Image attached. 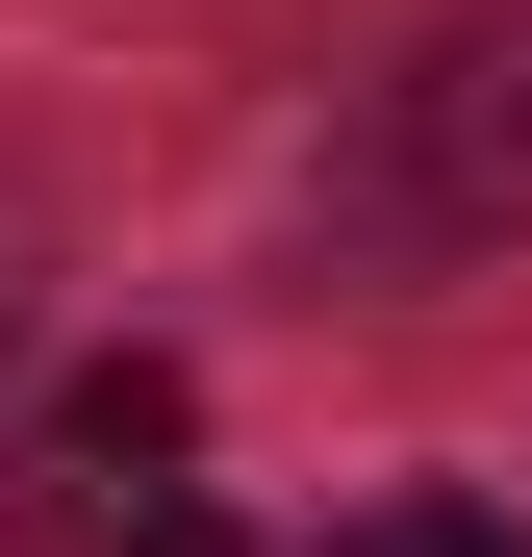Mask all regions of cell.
Masks as SVG:
<instances>
[{"label": "cell", "mask_w": 532, "mask_h": 557, "mask_svg": "<svg viewBox=\"0 0 532 557\" xmlns=\"http://www.w3.org/2000/svg\"><path fill=\"white\" fill-rule=\"evenodd\" d=\"M102 532H127V557H228V507H203V482H102Z\"/></svg>", "instance_id": "obj_4"}, {"label": "cell", "mask_w": 532, "mask_h": 557, "mask_svg": "<svg viewBox=\"0 0 532 557\" xmlns=\"http://www.w3.org/2000/svg\"><path fill=\"white\" fill-rule=\"evenodd\" d=\"M0 355H26V228H0Z\"/></svg>", "instance_id": "obj_5"}, {"label": "cell", "mask_w": 532, "mask_h": 557, "mask_svg": "<svg viewBox=\"0 0 532 557\" xmlns=\"http://www.w3.org/2000/svg\"><path fill=\"white\" fill-rule=\"evenodd\" d=\"M76 456L152 482V456H177V355H76Z\"/></svg>", "instance_id": "obj_2"}, {"label": "cell", "mask_w": 532, "mask_h": 557, "mask_svg": "<svg viewBox=\"0 0 532 557\" xmlns=\"http://www.w3.org/2000/svg\"><path fill=\"white\" fill-rule=\"evenodd\" d=\"M330 557H507V507H457V482H406V507H355Z\"/></svg>", "instance_id": "obj_3"}, {"label": "cell", "mask_w": 532, "mask_h": 557, "mask_svg": "<svg viewBox=\"0 0 532 557\" xmlns=\"http://www.w3.org/2000/svg\"><path fill=\"white\" fill-rule=\"evenodd\" d=\"M381 152H406V203H431V228L532 203V26H457V51H431L406 102H381Z\"/></svg>", "instance_id": "obj_1"}]
</instances>
